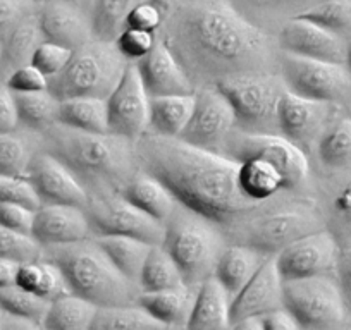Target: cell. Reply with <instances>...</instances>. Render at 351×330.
I'll return each instance as SVG.
<instances>
[{
    "label": "cell",
    "mask_w": 351,
    "mask_h": 330,
    "mask_svg": "<svg viewBox=\"0 0 351 330\" xmlns=\"http://www.w3.org/2000/svg\"><path fill=\"white\" fill-rule=\"evenodd\" d=\"M134 150L140 170L160 181L178 203L215 225L236 224L263 205L241 193L239 164L226 155L154 133L134 141Z\"/></svg>",
    "instance_id": "cell-1"
},
{
    "label": "cell",
    "mask_w": 351,
    "mask_h": 330,
    "mask_svg": "<svg viewBox=\"0 0 351 330\" xmlns=\"http://www.w3.org/2000/svg\"><path fill=\"white\" fill-rule=\"evenodd\" d=\"M186 73L208 86L229 76L265 73L269 38L228 0H190L169 18L164 40ZM193 81V79H191Z\"/></svg>",
    "instance_id": "cell-2"
},
{
    "label": "cell",
    "mask_w": 351,
    "mask_h": 330,
    "mask_svg": "<svg viewBox=\"0 0 351 330\" xmlns=\"http://www.w3.org/2000/svg\"><path fill=\"white\" fill-rule=\"evenodd\" d=\"M49 153L69 167L84 190L109 188L123 191L138 174L136 150L133 141L112 133H84L62 124L43 131Z\"/></svg>",
    "instance_id": "cell-3"
},
{
    "label": "cell",
    "mask_w": 351,
    "mask_h": 330,
    "mask_svg": "<svg viewBox=\"0 0 351 330\" xmlns=\"http://www.w3.org/2000/svg\"><path fill=\"white\" fill-rule=\"evenodd\" d=\"M43 258L59 265L71 294L86 299L97 308L138 303L140 288L117 270L95 238L43 248Z\"/></svg>",
    "instance_id": "cell-4"
},
{
    "label": "cell",
    "mask_w": 351,
    "mask_h": 330,
    "mask_svg": "<svg viewBox=\"0 0 351 330\" xmlns=\"http://www.w3.org/2000/svg\"><path fill=\"white\" fill-rule=\"evenodd\" d=\"M162 248L180 267L188 285H200L212 277L226 250L217 225L183 205H178L165 222Z\"/></svg>",
    "instance_id": "cell-5"
},
{
    "label": "cell",
    "mask_w": 351,
    "mask_h": 330,
    "mask_svg": "<svg viewBox=\"0 0 351 330\" xmlns=\"http://www.w3.org/2000/svg\"><path fill=\"white\" fill-rule=\"evenodd\" d=\"M114 43L90 40L73 52L66 69L49 79V92L59 102L80 97L109 99L128 66Z\"/></svg>",
    "instance_id": "cell-6"
},
{
    "label": "cell",
    "mask_w": 351,
    "mask_h": 330,
    "mask_svg": "<svg viewBox=\"0 0 351 330\" xmlns=\"http://www.w3.org/2000/svg\"><path fill=\"white\" fill-rule=\"evenodd\" d=\"M319 212L305 201L256 208L231 225L236 234L234 244L253 248L265 257H276L288 244L312 232L322 231Z\"/></svg>",
    "instance_id": "cell-7"
},
{
    "label": "cell",
    "mask_w": 351,
    "mask_h": 330,
    "mask_svg": "<svg viewBox=\"0 0 351 330\" xmlns=\"http://www.w3.org/2000/svg\"><path fill=\"white\" fill-rule=\"evenodd\" d=\"M219 92L236 114V129L250 134H279L278 107L286 85L281 76L250 73L217 81Z\"/></svg>",
    "instance_id": "cell-8"
},
{
    "label": "cell",
    "mask_w": 351,
    "mask_h": 330,
    "mask_svg": "<svg viewBox=\"0 0 351 330\" xmlns=\"http://www.w3.org/2000/svg\"><path fill=\"white\" fill-rule=\"evenodd\" d=\"M88 193L84 208L93 236H130L152 246H162L164 224L138 210L121 191L97 188Z\"/></svg>",
    "instance_id": "cell-9"
},
{
    "label": "cell",
    "mask_w": 351,
    "mask_h": 330,
    "mask_svg": "<svg viewBox=\"0 0 351 330\" xmlns=\"http://www.w3.org/2000/svg\"><path fill=\"white\" fill-rule=\"evenodd\" d=\"M282 308L303 330H329L346 315V301L334 277H308L282 284Z\"/></svg>",
    "instance_id": "cell-10"
},
{
    "label": "cell",
    "mask_w": 351,
    "mask_h": 330,
    "mask_svg": "<svg viewBox=\"0 0 351 330\" xmlns=\"http://www.w3.org/2000/svg\"><path fill=\"white\" fill-rule=\"evenodd\" d=\"M219 153L236 162L262 158L285 176L289 190L305 183L310 173L308 158L303 148L282 138L281 134H250L234 129Z\"/></svg>",
    "instance_id": "cell-11"
},
{
    "label": "cell",
    "mask_w": 351,
    "mask_h": 330,
    "mask_svg": "<svg viewBox=\"0 0 351 330\" xmlns=\"http://www.w3.org/2000/svg\"><path fill=\"white\" fill-rule=\"evenodd\" d=\"M279 66L286 90L303 99L332 103L351 86V74L343 64L322 62L282 52Z\"/></svg>",
    "instance_id": "cell-12"
},
{
    "label": "cell",
    "mask_w": 351,
    "mask_h": 330,
    "mask_svg": "<svg viewBox=\"0 0 351 330\" xmlns=\"http://www.w3.org/2000/svg\"><path fill=\"white\" fill-rule=\"evenodd\" d=\"M341 248L327 229L296 239L274 257L282 281L332 277L337 270Z\"/></svg>",
    "instance_id": "cell-13"
},
{
    "label": "cell",
    "mask_w": 351,
    "mask_h": 330,
    "mask_svg": "<svg viewBox=\"0 0 351 330\" xmlns=\"http://www.w3.org/2000/svg\"><path fill=\"white\" fill-rule=\"evenodd\" d=\"M236 129V114L217 86H204L195 92V109L181 140L208 151H221Z\"/></svg>",
    "instance_id": "cell-14"
},
{
    "label": "cell",
    "mask_w": 351,
    "mask_h": 330,
    "mask_svg": "<svg viewBox=\"0 0 351 330\" xmlns=\"http://www.w3.org/2000/svg\"><path fill=\"white\" fill-rule=\"evenodd\" d=\"M107 109L109 133L126 138L133 143L148 133L150 95L133 62L128 64L123 77L107 99Z\"/></svg>",
    "instance_id": "cell-15"
},
{
    "label": "cell",
    "mask_w": 351,
    "mask_h": 330,
    "mask_svg": "<svg viewBox=\"0 0 351 330\" xmlns=\"http://www.w3.org/2000/svg\"><path fill=\"white\" fill-rule=\"evenodd\" d=\"M42 205H66L86 208L88 193L76 174L49 151L33 155L26 174Z\"/></svg>",
    "instance_id": "cell-16"
},
{
    "label": "cell",
    "mask_w": 351,
    "mask_h": 330,
    "mask_svg": "<svg viewBox=\"0 0 351 330\" xmlns=\"http://www.w3.org/2000/svg\"><path fill=\"white\" fill-rule=\"evenodd\" d=\"M278 42L285 53L346 66L348 43L343 36L300 16H295L282 26Z\"/></svg>",
    "instance_id": "cell-17"
},
{
    "label": "cell",
    "mask_w": 351,
    "mask_h": 330,
    "mask_svg": "<svg viewBox=\"0 0 351 330\" xmlns=\"http://www.w3.org/2000/svg\"><path fill=\"white\" fill-rule=\"evenodd\" d=\"M148 95H193L195 83L164 40H158L147 57L134 62Z\"/></svg>",
    "instance_id": "cell-18"
},
{
    "label": "cell",
    "mask_w": 351,
    "mask_h": 330,
    "mask_svg": "<svg viewBox=\"0 0 351 330\" xmlns=\"http://www.w3.org/2000/svg\"><path fill=\"white\" fill-rule=\"evenodd\" d=\"M282 284L274 257L263 262L252 281L232 298L231 323L245 318H262L282 308Z\"/></svg>",
    "instance_id": "cell-19"
},
{
    "label": "cell",
    "mask_w": 351,
    "mask_h": 330,
    "mask_svg": "<svg viewBox=\"0 0 351 330\" xmlns=\"http://www.w3.org/2000/svg\"><path fill=\"white\" fill-rule=\"evenodd\" d=\"M32 236L42 248H50L84 241L93 238V232L83 208L42 205L36 210Z\"/></svg>",
    "instance_id": "cell-20"
},
{
    "label": "cell",
    "mask_w": 351,
    "mask_h": 330,
    "mask_svg": "<svg viewBox=\"0 0 351 330\" xmlns=\"http://www.w3.org/2000/svg\"><path fill=\"white\" fill-rule=\"evenodd\" d=\"M330 110L332 103L303 99L286 90L278 107L279 134L303 148V144L320 133L329 119Z\"/></svg>",
    "instance_id": "cell-21"
},
{
    "label": "cell",
    "mask_w": 351,
    "mask_h": 330,
    "mask_svg": "<svg viewBox=\"0 0 351 330\" xmlns=\"http://www.w3.org/2000/svg\"><path fill=\"white\" fill-rule=\"evenodd\" d=\"M38 23L45 42L59 43L71 50L93 40L90 21L76 8L60 0H49L42 5Z\"/></svg>",
    "instance_id": "cell-22"
},
{
    "label": "cell",
    "mask_w": 351,
    "mask_h": 330,
    "mask_svg": "<svg viewBox=\"0 0 351 330\" xmlns=\"http://www.w3.org/2000/svg\"><path fill=\"white\" fill-rule=\"evenodd\" d=\"M232 296L212 275L197 289L193 309L186 330H229L231 329Z\"/></svg>",
    "instance_id": "cell-23"
},
{
    "label": "cell",
    "mask_w": 351,
    "mask_h": 330,
    "mask_svg": "<svg viewBox=\"0 0 351 330\" xmlns=\"http://www.w3.org/2000/svg\"><path fill=\"white\" fill-rule=\"evenodd\" d=\"M2 60H0V81L2 85L14 71L32 64L40 43L45 42L40 29L38 12L28 16L2 36Z\"/></svg>",
    "instance_id": "cell-24"
},
{
    "label": "cell",
    "mask_w": 351,
    "mask_h": 330,
    "mask_svg": "<svg viewBox=\"0 0 351 330\" xmlns=\"http://www.w3.org/2000/svg\"><path fill=\"white\" fill-rule=\"evenodd\" d=\"M197 289L198 285L183 284L167 291L141 292L138 296V305L167 329L186 327L197 298Z\"/></svg>",
    "instance_id": "cell-25"
},
{
    "label": "cell",
    "mask_w": 351,
    "mask_h": 330,
    "mask_svg": "<svg viewBox=\"0 0 351 330\" xmlns=\"http://www.w3.org/2000/svg\"><path fill=\"white\" fill-rule=\"evenodd\" d=\"M121 193L138 210H141L148 217L164 225L180 205L160 181L152 177L150 174L143 173V170H138L136 176L126 184V188Z\"/></svg>",
    "instance_id": "cell-26"
},
{
    "label": "cell",
    "mask_w": 351,
    "mask_h": 330,
    "mask_svg": "<svg viewBox=\"0 0 351 330\" xmlns=\"http://www.w3.org/2000/svg\"><path fill=\"white\" fill-rule=\"evenodd\" d=\"M269 257L258 253L253 248L243 244L226 246L215 267L214 277L222 284V288L234 298L258 272L262 264Z\"/></svg>",
    "instance_id": "cell-27"
},
{
    "label": "cell",
    "mask_w": 351,
    "mask_h": 330,
    "mask_svg": "<svg viewBox=\"0 0 351 330\" xmlns=\"http://www.w3.org/2000/svg\"><path fill=\"white\" fill-rule=\"evenodd\" d=\"M238 164L239 190L253 203H267L281 191H289L285 176L269 162L246 158Z\"/></svg>",
    "instance_id": "cell-28"
},
{
    "label": "cell",
    "mask_w": 351,
    "mask_h": 330,
    "mask_svg": "<svg viewBox=\"0 0 351 330\" xmlns=\"http://www.w3.org/2000/svg\"><path fill=\"white\" fill-rule=\"evenodd\" d=\"M195 109L193 95H169L150 99L148 133L165 138H181Z\"/></svg>",
    "instance_id": "cell-29"
},
{
    "label": "cell",
    "mask_w": 351,
    "mask_h": 330,
    "mask_svg": "<svg viewBox=\"0 0 351 330\" xmlns=\"http://www.w3.org/2000/svg\"><path fill=\"white\" fill-rule=\"evenodd\" d=\"M117 270L138 285L141 270L154 246L130 236H93ZM140 288V285H138Z\"/></svg>",
    "instance_id": "cell-30"
},
{
    "label": "cell",
    "mask_w": 351,
    "mask_h": 330,
    "mask_svg": "<svg viewBox=\"0 0 351 330\" xmlns=\"http://www.w3.org/2000/svg\"><path fill=\"white\" fill-rule=\"evenodd\" d=\"M57 123L84 133H109L107 100L93 99V97L62 100L59 103Z\"/></svg>",
    "instance_id": "cell-31"
},
{
    "label": "cell",
    "mask_w": 351,
    "mask_h": 330,
    "mask_svg": "<svg viewBox=\"0 0 351 330\" xmlns=\"http://www.w3.org/2000/svg\"><path fill=\"white\" fill-rule=\"evenodd\" d=\"M16 285L52 303L62 296L71 294L69 285L59 265L47 258L19 265Z\"/></svg>",
    "instance_id": "cell-32"
},
{
    "label": "cell",
    "mask_w": 351,
    "mask_h": 330,
    "mask_svg": "<svg viewBox=\"0 0 351 330\" xmlns=\"http://www.w3.org/2000/svg\"><path fill=\"white\" fill-rule=\"evenodd\" d=\"M97 306L80 296L53 299L42 320L43 330H90Z\"/></svg>",
    "instance_id": "cell-33"
},
{
    "label": "cell",
    "mask_w": 351,
    "mask_h": 330,
    "mask_svg": "<svg viewBox=\"0 0 351 330\" xmlns=\"http://www.w3.org/2000/svg\"><path fill=\"white\" fill-rule=\"evenodd\" d=\"M145 0H93L92 25L93 38L99 42L114 43L126 29L130 12Z\"/></svg>",
    "instance_id": "cell-34"
},
{
    "label": "cell",
    "mask_w": 351,
    "mask_h": 330,
    "mask_svg": "<svg viewBox=\"0 0 351 330\" xmlns=\"http://www.w3.org/2000/svg\"><path fill=\"white\" fill-rule=\"evenodd\" d=\"M90 330H169L138 303L97 308Z\"/></svg>",
    "instance_id": "cell-35"
},
{
    "label": "cell",
    "mask_w": 351,
    "mask_h": 330,
    "mask_svg": "<svg viewBox=\"0 0 351 330\" xmlns=\"http://www.w3.org/2000/svg\"><path fill=\"white\" fill-rule=\"evenodd\" d=\"M183 284H186V282H184L180 267L176 265L171 255L162 246H154L147 262H145L143 270H141L140 282H138L140 291H167V289L180 288Z\"/></svg>",
    "instance_id": "cell-36"
},
{
    "label": "cell",
    "mask_w": 351,
    "mask_h": 330,
    "mask_svg": "<svg viewBox=\"0 0 351 330\" xmlns=\"http://www.w3.org/2000/svg\"><path fill=\"white\" fill-rule=\"evenodd\" d=\"M16 107H18L19 124L28 129L43 133L50 126L57 124L59 116V100L45 90L36 93H14Z\"/></svg>",
    "instance_id": "cell-37"
},
{
    "label": "cell",
    "mask_w": 351,
    "mask_h": 330,
    "mask_svg": "<svg viewBox=\"0 0 351 330\" xmlns=\"http://www.w3.org/2000/svg\"><path fill=\"white\" fill-rule=\"evenodd\" d=\"M317 153L320 162L330 169L351 164V117L339 119L320 136Z\"/></svg>",
    "instance_id": "cell-38"
},
{
    "label": "cell",
    "mask_w": 351,
    "mask_h": 330,
    "mask_svg": "<svg viewBox=\"0 0 351 330\" xmlns=\"http://www.w3.org/2000/svg\"><path fill=\"white\" fill-rule=\"evenodd\" d=\"M49 306L50 301L16 284L0 289V309L4 312V315L25 318L42 325V320Z\"/></svg>",
    "instance_id": "cell-39"
},
{
    "label": "cell",
    "mask_w": 351,
    "mask_h": 330,
    "mask_svg": "<svg viewBox=\"0 0 351 330\" xmlns=\"http://www.w3.org/2000/svg\"><path fill=\"white\" fill-rule=\"evenodd\" d=\"M298 16L341 35L351 29V0H322Z\"/></svg>",
    "instance_id": "cell-40"
},
{
    "label": "cell",
    "mask_w": 351,
    "mask_h": 330,
    "mask_svg": "<svg viewBox=\"0 0 351 330\" xmlns=\"http://www.w3.org/2000/svg\"><path fill=\"white\" fill-rule=\"evenodd\" d=\"M33 151L16 133L0 134V176H26Z\"/></svg>",
    "instance_id": "cell-41"
},
{
    "label": "cell",
    "mask_w": 351,
    "mask_h": 330,
    "mask_svg": "<svg viewBox=\"0 0 351 330\" xmlns=\"http://www.w3.org/2000/svg\"><path fill=\"white\" fill-rule=\"evenodd\" d=\"M0 258L16 262L19 265L29 264L43 258V248L33 236L0 227Z\"/></svg>",
    "instance_id": "cell-42"
},
{
    "label": "cell",
    "mask_w": 351,
    "mask_h": 330,
    "mask_svg": "<svg viewBox=\"0 0 351 330\" xmlns=\"http://www.w3.org/2000/svg\"><path fill=\"white\" fill-rule=\"evenodd\" d=\"M23 205L32 210L42 207L32 181L26 176H0V205Z\"/></svg>",
    "instance_id": "cell-43"
},
{
    "label": "cell",
    "mask_w": 351,
    "mask_h": 330,
    "mask_svg": "<svg viewBox=\"0 0 351 330\" xmlns=\"http://www.w3.org/2000/svg\"><path fill=\"white\" fill-rule=\"evenodd\" d=\"M157 35L154 31L126 28L117 36L114 45L128 62L134 64L143 59V57H147L154 50V47L157 45Z\"/></svg>",
    "instance_id": "cell-44"
},
{
    "label": "cell",
    "mask_w": 351,
    "mask_h": 330,
    "mask_svg": "<svg viewBox=\"0 0 351 330\" xmlns=\"http://www.w3.org/2000/svg\"><path fill=\"white\" fill-rule=\"evenodd\" d=\"M73 52L74 50L59 45V43L42 42L36 49L35 55H33L32 64L50 79V77L57 76L66 69L71 57H73Z\"/></svg>",
    "instance_id": "cell-45"
},
{
    "label": "cell",
    "mask_w": 351,
    "mask_h": 330,
    "mask_svg": "<svg viewBox=\"0 0 351 330\" xmlns=\"http://www.w3.org/2000/svg\"><path fill=\"white\" fill-rule=\"evenodd\" d=\"M12 93H36L49 90V77L33 64L14 71L4 83Z\"/></svg>",
    "instance_id": "cell-46"
},
{
    "label": "cell",
    "mask_w": 351,
    "mask_h": 330,
    "mask_svg": "<svg viewBox=\"0 0 351 330\" xmlns=\"http://www.w3.org/2000/svg\"><path fill=\"white\" fill-rule=\"evenodd\" d=\"M36 210H32L23 205H0V227H5L9 231L19 232V234L32 236L33 225H35Z\"/></svg>",
    "instance_id": "cell-47"
},
{
    "label": "cell",
    "mask_w": 351,
    "mask_h": 330,
    "mask_svg": "<svg viewBox=\"0 0 351 330\" xmlns=\"http://www.w3.org/2000/svg\"><path fill=\"white\" fill-rule=\"evenodd\" d=\"M35 0H0V36L11 31L18 23L36 14Z\"/></svg>",
    "instance_id": "cell-48"
},
{
    "label": "cell",
    "mask_w": 351,
    "mask_h": 330,
    "mask_svg": "<svg viewBox=\"0 0 351 330\" xmlns=\"http://www.w3.org/2000/svg\"><path fill=\"white\" fill-rule=\"evenodd\" d=\"M164 23L165 19L162 16V12L152 4L150 0H145V2H140L130 12V16L126 19V28L145 29V31L157 33V29L162 28Z\"/></svg>",
    "instance_id": "cell-49"
},
{
    "label": "cell",
    "mask_w": 351,
    "mask_h": 330,
    "mask_svg": "<svg viewBox=\"0 0 351 330\" xmlns=\"http://www.w3.org/2000/svg\"><path fill=\"white\" fill-rule=\"evenodd\" d=\"M18 127L19 116L14 93L5 85H0V134L16 133Z\"/></svg>",
    "instance_id": "cell-50"
},
{
    "label": "cell",
    "mask_w": 351,
    "mask_h": 330,
    "mask_svg": "<svg viewBox=\"0 0 351 330\" xmlns=\"http://www.w3.org/2000/svg\"><path fill=\"white\" fill-rule=\"evenodd\" d=\"M332 215L344 225L351 227V179L337 190L332 198Z\"/></svg>",
    "instance_id": "cell-51"
},
{
    "label": "cell",
    "mask_w": 351,
    "mask_h": 330,
    "mask_svg": "<svg viewBox=\"0 0 351 330\" xmlns=\"http://www.w3.org/2000/svg\"><path fill=\"white\" fill-rule=\"evenodd\" d=\"M262 323L263 330H303L298 320L285 308L262 316Z\"/></svg>",
    "instance_id": "cell-52"
},
{
    "label": "cell",
    "mask_w": 351,
    "mask_h": 330,
    "mask_svg": "<svg viewBox=\"0 0 351 330\" xmlns=\"http://www.w3.org/2000/svg\"><path fill=\"white\" fill-rule=\"evenodd\" d=\"M337 284L343 291L344 301L351 305V248L341 250L339 260H337Z\"/></svg>",
    "instance_id": "cell-53"
},
{
    "label": "cell",
    "mask_w": 351,
    "mask_h": 330,
    "mask_svg": "<svg viewBox=\"0 0 351 330\" xmlns=\"http://www.w3.org/2000/svg\"><path fill=\"white\" fill-rule=\"evenodd\" d=\"M18 270H19V264L0 258V289L9 288V285L16 284Z\"/></svg>",
    "instance_id": "cell-54"
},
{
    "label": "cell",
    "mask_w": 351,
    "mask_h": 330,
    "mask_svg": "<svg viewBox=\"0 0 351 330\" xmlns=\"http://www.w3.org/2000/svg\"><path fill=\"white\" fill-rule=\"evenodd\" d=\"M0 330H43V329L40 323L29 322V320H25V318H16V316H11V315H4Z\"/></svg>",
    "instance_id": "cell-55"
},
{
    "label": "cell",
    "mask_w": 351,
    "mask_h": 330,
    "mask_svg": "<svg viewBox=\"0 0 351 330\" xmlns=\"http://www.w3.org/2000/svg\"><path fill=\"white\" fill-rule=\"evenodd\" d=\"M150 2L162 12L164 19L167 21V19L174 14L176 9L180 8L183 0H150Z\"/></svg>",
    "instance_id": "cell-56"
},
{
    "label": "cell",
    "mask_w": 351,
    "mask_h": 330,
    "mask_svg": "<svg viewBox=\"0 0 351 330\" xmlns=\"http://www.w3.org/2000/svg\"><path fill=\"white\" fill-rule=\"evenodd\" d=\"M229 330H263L262 318H245L231 323Z\"/></svg>",
    "instance_id": "cell-57"
},
{
    "label": "cell",
    "mask_w": 351,
    "mask_h": 330,
    "mask_svg": "<svg viewBox=\"0 0 351 330\" xmlns=\"http://www.w3.org/2000/svg\"><path fill=\"white\" fill-rule=\"evenodd\" d=\"M256 4L263 5H286V4H295V2H300V0H253Z\"/></svg>",
    "instance_id": "cell-58"
},
{
    "label": "cell",
    "mask_w": 351,
    "mask_h": 330,
    "mask_svg": "<svg viewBox=\"0 0 351 330\" xmlns=\"http://www.w3.org/2000/svg\"><path fill=\"white\" fill-rule=\"evenodd\" d=\"M346 67L351 74V40L348 42V47H346Z\"/></svg>",
    "instance_id": "cell-59"
},
{
    "label": "cell",
    "mask_w": 351,
    "mask_h": 330,
    "mask_svg": "<svg viewBox=\"0 0 351 330\" xmlns=\"http://www.w3.org/2000/svg\"><path fill=\"white\" fill-rule=\"evenodd\" d=\"M2 320H4V312L0 309V327H2Z\"/></svg>",
    "instance_id": "cell-60"
},
{
    "label": "cell",
    "mask_w": 351,
    "mask_h": 330,
    "mask_svg": "<svg viewBox=\"0 0 351 330\" xmlns=\"http://www.w3.org/2000/svg\"><path fill=\"white\" fill-rule=\"evenodd\" d=\"M36 4H38V2H42V4H45V2H49V0H35Z\"/></svg>",
    "instance_id": "cell-61"
},
{
    "label": "cell",
    "mask_w": 351,
    "mask_h": 330,
    "mask_svg": "<svg viewBox=\"0 0 351 330\" xmlns=\"http://www.w3.org/2000/svg\"><path fill=\"white\" fill-rule=\"evenodd\" d=\"M0 60H2V42H0Z\"/></svg>",
    "instance_id": "cell-62"
}]
</instances>
